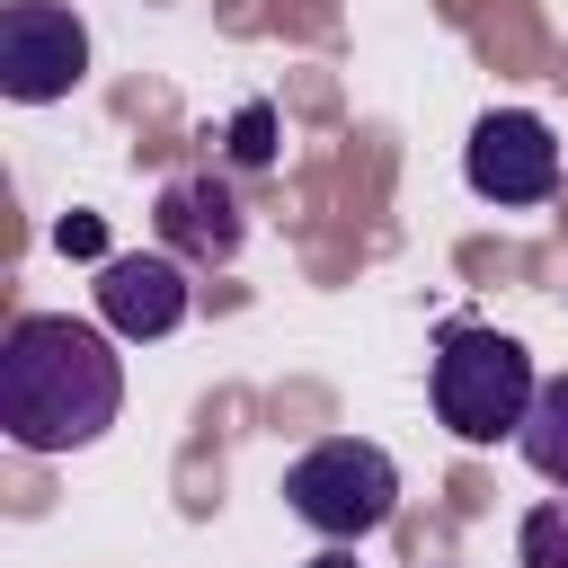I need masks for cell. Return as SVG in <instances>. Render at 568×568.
I'll use <instances>...</instances> for the list:
<instances>
[{
	"mask_svg": "<svg viewBox=\"0 0 568 568\" xmlns=\"http://www.w3.org/2000/svg\"><path fill=\"white\" fill-rule=\"evenodd\" d=\"M53 240H62L71 257H106V231H98V213H71V222H62Z\"/></svg>",
	"mask_w": 568,
	"mask_h": 568,
	"instance_id": "11",
	"label": "cell"
},
{
	"mask_svg": "<svg viewBox=\"0 0 568 568\" xmlns=\"http://www.w3.org/2000/svg\"><path fill=\"white\" fill-rule=\"evenodd\" d=\"M284 506H293L320 541H364V532L390 524V506H399V470H390L382 444H364V435H328V444H311V453L284 470Z\"/></svg>",
	"mask_w": 568,
	"mask_h": 568,
	"instance_id": "3",
	"label": "cell"
},
{
	"mask_svg": "<svg viewBox=\"0 0 568 568\" xmlns=\"http://www.w3.org/2000/svg\"><path fill=\"white\" fill-rule=\"evenodd\" d=\"M124 408V355L115 328L71 311H27L0 337V426L18 453H80Z\"/></svg>",
	"mask_w": 568,
	"mask_h": 568,
	"instance_id": "1",
	"label": "cell"
},
{
	"mask_svg": "<svg viewBox=\"0 0 568 568\" xmlns=\"http://www.w3.org/2000/svg\"><path fill=\"white\" fill-rule=\"evenodd\" d=\"M151 222H160V240H169V257H195V266H222V257H240V195L213 178V169H195V178H169L160 186V204H151Z\"/></svg>",
	"mask_w": 568,
	"mask_h": 568,
	"instance_id": "7",
	"label": "cell"
},
{
	"mask_svg": "<svg viewBox=\"0 0 568 568\" xmlns=\"http://www.w3.org/2000/svg\"><path fill=\"white\" fill-rule=\"evenodd\" d=\"M231 160H240V169H266V160H275V106H266V98H248V106L231 115Z\"/></svg>",
	"mask_w": 568,
	"mask_h": 568,
	"instance_id": "10",
	"label": "cell"
},
{
	"mask_svg": "<svg viewBox=\"0 0 568 568\" xmlns=\"http://www.w3.org/2000/svg\"><path fill=\"white\" fill-rule=\"evenodd\" d=\"M89 80V27L62 0H9L0 9V89L18 106H53Z\"/></svg>",
	"mask_w": 568,
	"mask_h": 568,
	"instance_id": "4",
	"label": "cell"
},
{
	"mask_svg": "<svg viewBox=\"0 0 568 568\" xmlns=\"http://www.w3.org/2000/svg\"><path fill=\"white\" fill-rule=\"evenodd\" d=\"M515 444H524V462H532L550 488H568V373L532 390V417L515 426Z\"/></svg>",
	"mask_w": 568,
	"mask_h": 568,
	"instance_id": "8",
	"label": "cell"
},
{
	"mask_svg": "<svg viewBox=\"0 0 568 568\" xmlns=\"http://www.w3.org/2000/svg\"><path fill=\"white\" fill-rule=\"evenodd\" d=\"M302 568H355V559H346V550H320V559H302Z\"/></svg>",
	"mask_w": 568,
	"mask_h": 568,
	"instance_id": "12",
	"label": "cell"
},
{
	"mask_svg": "<svg viewBox=\"0 0 568 568\" xmlns=\"http://www.w3.org/2000/svg\"><path fill=\"white\" fill-rule=\"evenodd\" d=\"M435 417L462 435V444H497L532 417V355L506 337V328H479V320H453L435 337Z\"/></svg>",
	"mask_w": 568,
	"mask_h": 568,
	"instance_id": "2",
	"label": "cell"
},
{
	"mask_svg": "<svg viewBox=\"0 0 568 568\" xmlns=\"http://www.w3.org/2000/svg\"><path fill=\"white\" fill-rule=\"evenodd\" d=\"M98 320L133 346L169 337L186 320V257H98Z\"/></svg>",
	"mask_w": 568,
	"mask_h": 568,
	"instance_id": "6",
	"label": "cell"
},
{
	"mask_svg": "<svg viewBox=\"0 0 568 568\" xmlns=\"http://www.w3.org/2000/svg\"><path fill=\"white\" fill-rule=\"evenodd\" d=\"M515 559L524 568H568V497H550L515 524Z\"/></svg>",
	"mask_w": 568,
	"mask_h": 568,
	"instance_id": "9",
	"label": "cell"
},
{
	"mask_svg": "<svg viewBox=\"0 0 568 568\" xmlns=\"http://www.w3.org/2000/svg\"><path fill=\"white\" fill-rule=\"evenodd\" d=\"M462 178H470V195H488V204H550V186H559V142H550L541 115L488 106V115L470 124V142H462Z\"/></svg>",
	"mask_w": 568,
	"mask_h": 568,
	"instance_id": "5",
	"label": "cell"
}]
</instances>
